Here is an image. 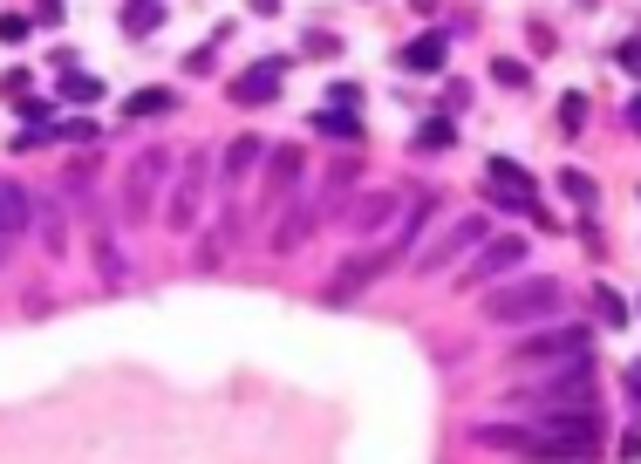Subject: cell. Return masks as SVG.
<instances>
[{"instance_id":"6da1fadb","label":"cell","mask_w":641,"mask_h":464,"mask_svg":"<svg viewBox=\"0 0 641 464\" xmlns=\"http://www.w3.org/2000/svg\"><path fill=\"white\" fill-rule=\"evenodd\" d=\"M512 410H526L532 424H553V417H601V389H594V362H573L553 369L539 389H519Z\"/></svg>"},{"instance_id":"7a4b0ae2","label":"cell","mask_w":641,"mask_h":464,"mask_svg":"<svg viewBox=\"0 0 641 464\" xmlns=\"http://www.w3.org/2000/svg\"><path fill=\"white\" fill-rule=\"evenodd\" d=\"M594 451H601V417L526 424V458H539V464H594Z\"/></svg>"},{"instance_id":"3957f363","label":"cell","mask_w":641,"mask_h":464,"mask_svg":"<svg viewBox=\"0 0 641 464\" xmlns=\"http://www.w3.org/2000/svg\"><path fill=\"white\" fill-rule=\"evenodd\" d=\"M560 308V280H512V287H498V294H485V314L491 321H539V314Z\"/></svg>"},{"instance_id":"277c9868","label":"cell","mask_w":641,"mask_h":464,"mask_svg":"<svg viewBox=\"0 0 641 464\" xmlns=\"http://www.w3.org/2000/svg\"><path fill=\"white\" fill-rule=\"evenodd\" d=\"M485 192H491V205L526 212V219H539V226H553V219H546V205H539V185H532L512 157H491V164H485Z\"/></svg>"},{"instance_id":"5b68a950","label":"cell","mask_w":641,"mask_h":464,"mask_svg":"<svg viewBox=\"0 0 641 464\" xmlns=\"http://www.w3.org/2000/svg\"><path fill=\"white\" fill-rule=\"evenodd\" d=\"M587 348H594L587 328H553V335H532L512 362H519V369H532V362H539V369H573V362H587Z\"/></svg>"},{"instance_id":"8992f818","label":"cell","mask_w":641,"mask_h":464,"mask_svg":"<svg viewBox=\"0 0 641 464\" xmlns=\"http://www.w3.org/2000/svg\"><path fill=\"white\" fill-rule=\"evenodd\" d=\"M485 239H491V219H485V212H471V219H457V226L444 232L437 246H423V253H416V273H437V267H451L457 253H471V246H485Z\"/></svg>"},{"instance_id":"52a82bcc","label":"cell","mask_w":641,"mask_h":464,"mask_svg":"<svg viewBox=\"0 0 641 464\" xmlns=\"http://www.w3.org/2000/svg\"><path fill=\"white\" fill-rule=\"evenodd\" d=\"M519 260H526V239H519V232H505V239H485V246H478V260H471V273H464V280H471V287H491L498 273H512V267H519Z\"/></svg>"},{"instance_id":"ba28073f","label":"cell","mask_w":641,"mask_h":464,"mask_svg":"<svg viewBox=\"0 0 641 464\" xmlns=\"http://www.w3.org/2000/svg\"><path fill=\"white\" fill-rule=\"evenodd\" d=\"M198 198H205V157H191V164H185V178H178V192H171L164 226H171V232H191V226H198Z\"/></svg>"},{"instance_id":"9c48e42d","label":"cell","mask_w":641,"mask_h":464,"mask_svg":"<svg viewBox=\"0 0 641 464\" xmlns=\"http://www.w3.org/2000/svg\"><path fill=\"white\" fill-rule=\"evenodd\" d=\"M280 69H287V62H253L246 76L226 82V96L232 103H273V96H280Z\"/></svg>"},{"instance_id":"30bf717a","label":"cell","mask_w":641,"mask_h":464,"mask_svg":"<svg viewBox=\"0 0 641 464\" xmlns=\"http://www.w3.org/2000/svg\"><path fill=\"white\" fill-rule=\"evenodd\" d=\"M389 267V260H382V253H355V260H348V267L335 273V280H328V301H355V294H362V287H369V280H376V273Z\"/></svg>"},{"instance_id":"8fae6325","label":"cell","mask_w":641,"mask_h":464,"mask_svg":"<svg viewBox=\"0 0 641 464\" xmlns=\"http://www.w3.org/2000/svg\"><path fill=\"white\" fill-rule=\"evenodd\" d=\"M314 219H321V198H307V205H294L287 219H280V232H273V253H294L307 232H314Z\"/></svg>"},{"instance_id":"7c38bea8","label":"cell","mask_w":641,"mask_h":464,"mask_svg":"<svg viewBox=\"0 0 641 464\" xmlns=\"http://www.w3.org/2000/svg\"><path fill=\"white\" fill-rule=\"evenodd\" d=\"M444 55H451L444 35H416L410 48H403V69H410V76H437V69H444Z\"/></svg>"},{"instance_id":"4fadbf2b","label":"cell","mask_w":641,"mask_h":464,"mask_svg":"<svg viewBox=\"0 0 641 464\" xmlns=\"http://www.w3.org/2000/svg\"><path fill=\"white\" fill-rule=\"evenodd\" d=\"M266 171H273V178H266V192L287 198V192H294V178H301V151H294V144H280V151L266 157Z\"/></svg>"},{"instance_id":"5bb4252c","label":"cell","mask_w":641,"mask_h":464,"mask_svg":"<svg viewBox=\"0 0 641 464\" xmlns=\"http://www.w3.org/2000/svg\"><path fill=\"white\" fill-rule=\"evenodd\" d=\"M151 178H164V151L137 157V178H130V219H144V192H151Z\"/></svg>"},{"instance_id":"9a60e30c","label":"cell","mask_w":641,"mask_h":464,"mask_svg":"<svg viewBox=\"0 0 641 464\" xmlns=\"http://www.w3.org/2000/svg\"><path fill=\"white\" fill-rule=\"evenodd\" d=\"M389 212H396V192H376V198H362V205H355V219H348V226H355V232H382V226H389Z\"/></svg>"},{"instance_id":"2e32d148","label":"cell","mask_w":641,"mask_h":464,"mask_svg":"<svg viewBox=\"0 0 641 464\" xmlns=\"http://www.w3.org/2000/svg\"><path fill=\"white\" fill-rule=\"evenodd\" d=\"M253 164H260V137H239V144L226 151V185H246Z\"/></svg>"},{"instance_id":"e0dca14e","label":"cell","mask_w":641,"mask_h":464,"mask_svg":"<svg viewBox=\"0 0 641 464\" xmlns=\"http://www.w3.org/2000/svg\"><path fill=\"white\" fill-rule=\"evenodd\" d=\"M314 123H321L328 137H341V144H355V137H362V123H355V110H348V103H328V110H314Z\"/></svg>"},{"instance_id":"ac0fdd59","label":"cell","mask_w":641,"mask_h":464,"mask_svg":"<svg viewBox=\"0 0 641 464\" xmlns=\"http://www.w3.org/2000/svg\"><path fill=\"white\" fill-rule=\"evenodd\" d=\"M0 232H28V198H21V185H7V178H0Z\"/></svg>"},{"instance_id":"d6986e66","label":"cell","mask_w":641,"mask_h":464,"mask_svg":"<svg viewBox=\"0 0 641 464\" xmlns=\"http://www.w3.org/2000/svg\"><path fill=\"white\" fill-rule=\"evenodd\" d=\"M157 21H164V7H157V0H130V7H123V35H151Z\"/></svg>"},{"instance_id":"ffe728a7","label":"cell","mask_w":641,"mask_h":464,"mask_svg":"<svg viewBox=\"0 0 641 464\" xmlns=\"http://www.w3.org/2000/svg\"><path fill=\"white\" fill-rule=\"evenodd\" d=\"M451 144H457V130L444 123V116H430V123L416 130V151H451Z\"/></svg>"},{"instance_id":"44dd1931","label":"cell","mask_w":641,"mask_h":464,"mask_svg":"<svg viewBox=\"0 0 641 464\" xmlns=\"http://www.w3.org/2000/svg\"><path fill=\"white\" fill-rule=\"evenodd\" d=\"M164 110H171V89H137L123 103V116H164Z\"/></svg>"},{"instance_id":"7402d4cb","label":"cell","mask_w":641,"mask_h":464,"mask_svg":"<svg viewBox=\"0 0 641 464\" xmlns=\"http://www.w3.org/2000/svg\"><path fill=\"white\" fill-rule=\"evenodd\" d=\"M560 130H566V137H580V130H587V96H580V89L560 96Z\"/></svg>"},{"instance_id":"603a6c76","label":"cell","mask_w":641,"mask_h":464,"mask_svg":"<svg viewBox=\"0 0 641 464\" xmlns=\"http://www.w3.org/2000/svg\"><path fill=\"white\" fill-rule=\"evenodd\" d=\"M560 192L573 198V205H594V178H587V171H560Z\"/></svg>"},{"instance_id":"cb8c5ba5","label":"cell","mask_w":641,"mask_h":464,"mask_svg":"<svg viewBox=\"0 0 641 464\" xmlns=\"http://www.w3.org/2000/svg\"><path fill=\"white\" fill-rule=\"evenodd\" d=\"M62 96H69V103H96L103 82H96V76H62Z\"/></svg>"},{"instance_id":"d4e9b609","label":"cell","mask_w":641,"mask_h":464,"mask_svg":"<svg viewBox=\"0 0 641 464\" xmlns=\"http://www.w3.org/2000/svg\"><path fill=\"white\" fill-rule=\"evenodd\" d=\"M594 314H601L607 328H621V321H628V308H621V301H614L607 287H594Z\"/></svg>"},{"instance_id":"484cf974","label":"cell","mask_w":641,"mask_h":464,"mask_svg":"<svg viewBox=\"0 0 641 464\" xmlns=\"http://www.w3.org/2000/svg\"><path fill=\"white\" fill-rule=\"evenodd\" d=\"M491 76L505 82V89H519V82H526V62H512V55H505V62H491Z\"/></svg>"},{"instance_id":"4316f807","label":"cell","mask_w":641,"mask_h":464,"mask_svg":"<svg viewBox=\"0 0 641 464\" xmlns=\"http://www.w3.org/2000/svg\"><path fill=\"white\" fill-rule=\"evenodd\" d=\"M28 28H35L28 14H0V41H28Z\"/></svg>"},{"instance_id":"83f0119b","label":"cell","mask_w":641,"mask_h":464,"mask_svg":"<svg viewBox=\"0 0 641 464\" xmlns=\"http://www.w3.org/2000/svg\"><path fill=\"white\" fill-rule=\"evenodd\" d=\"M621 383H628V403L641 410V362H628V369H621Z\"/></svg>"},{"instance_id":"f1b7e54d","label":"cell","mask_w":641,"mask_h":464,"mask_svg":"<svg viewBox=\"0 0 641 464\" xmlns=\"http://www.w3.org/2000/svg\"><path fill=\"white\" fill-rule=\"evenodd\" d=\"M621 69H628V76H641V41H621Z\"/></svg>"},{"instance_id":"f546056e","label":"cell","mask_w":641,"mask_h":464,"mask_svg":"<svg viewBox=\"0 0 641 464\" xmlns=\"http://www.w3.org/2000/svg\"><path fill=\"white\" fill-rule=\"evenodd\" d=\"M35 21H48V28H55V21H62V0H41V7H35Z\"/></svg>"},{"instance_id":"4dcf8cb0","label":"cell","mask_w":641,"mask_h":464,"mask_svg":"<svg viewBox=\"0 0 641 464\" xmlns=\"http://www.w3.org/2000/svg\"><path fill=\"white\" fill-rule=\"evenodd\" d=\"M628 123H635V130H641V96H635V103H628Z\"/></svg>"},{"instance_id":"1f68e13d","label":"cell","mask_w":641,"mask_h":464,"mask_svg":"<svg viewBox=\"0 0 641 464\" xmlns=\"http://www.w3.org/2000/svg\"><path fill=\"white\" fill-rule=\"evenodd\" d=\"M410 7H416V14H430V7H437V0H410Z\"/></svg>"}]
</instances>
